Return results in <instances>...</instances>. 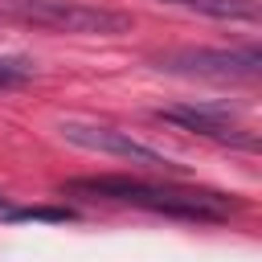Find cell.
Masks as SVG:
<instances>
[{
  "instance_id": "obj_1",
  "label": "cell",
  "mask_w": 262,
  "mask_h": 262,
  "mask_svg": "<svg viewBox=\"0 0 262 262\" xmlns=\"http://www.w3.org/2000/svg\"><path fill=\"white\" fill-rule=\"evenodd\" d=\"M61 192L106 201V205H131L147 213H168V217H188V221H225L242 209L225 192L184 188V184H147L135 176H78V180H66Z\"/></svg>"
},
{
  "instance_id": "obj_2",
  "label": "cell",
  "mask_w": 262,
  "mask_h": 262,
  "mask_svg": "<svg viewBox=\"0 0 262 262\" xmlns=\"http://www.w3.org/2000/svg\"><path fill=\"white\" fill-rule=\"evenodd\" d=\"M0 12L20 20V25H37L49 33H74V37H111V33H127L131 16L102 8V4H82V0H0Z\"/></svg>"
},
{
  "instance_id": "obj_3",
  "label": "cell",
  "mask_w": 262,
  "mask_h": 262,
  "mask_svg": "<svg viewBox=\"0 0 262 262\" xmlns=\"http://www.w3.org/2000/svg\"><path fill=\"white\" fill-rule=\"evenodd\" d=\"M156 61L168 74L217 78V82H250L262 70V53L254 45H246V49H168Z\"/></svg>"
},
{
  "instance_id": "obj_4",
  "label": "cell",
  "mask_w": 262,
  "mask_h": 262,
  "mask_svg": "<svg viewBox=\"0 0 262 262\" xmlns=\"http://www.w3.org/2000/svg\"><path fill=\"white\" fill-rule=\"evenodd\" d=\"M61 139L74 143V147H86V151H98V156H115V160H131L139 168H164V172H176V164L168 156H160L156 147L131 139L127 131L119 127H106V123H86V119H66L57 123Z\"/></svg>"
},
{
  "instance_id": "obj_5",
  "label": "cell",
  "mask_w": 262,
  "mask_h": 262,
  "mask_svg": "<svg viewBox=\"0 0 262 262\" xmlns=\"http://www.w3.org/2000/svg\"><path fill=\"white\" fill-rule=\"evenodd\" d=\"M160 119L168 123H180L184 131L192 135H205V139H217V143H233V147H258V139L237 123V115L229 106H192V102H180V106H164Z\"/></svg>"
},
{
  "instance_id": "obj_6",
  "label": "cell",
  "mask_w": 262,
  "mask_h": 262,
  "mask_svg": "<svg viewBox=\"0 0 262 262\" xmlns=\"http://www.w3.org/2000/svg\"><path fill=\"white\" fill-rule=\"evenodd\" d=\"M201 16H217V20H258V4L254 0H164Z\"/></svg>"
},
{
  "instance_id": "obj_7",
  "label": "cell",
  "mask_w": 262,
  "mask_h": 262,
  "mask_svg": "<svg viewBox=\"0 0 262 262\" xmlns=\"http://www.w3.org/2000/svg\"><path fill=\"white\" fill-rule=\"evenodd\" d=\"M29 78H33V66L0 57V94H4V90H16V86H25Z\"/></svg>"
},
{
  "instance_id": "obj_8",
  "label": "cell",
  "mask_w": 262,
  "mask_h": 262,
  "mask_svg": "<svg viewBox=\"0 0 262 262\" xmlns=\"http://www.w3.org/2000/svg\"><path fill=\"white\" fill-rule=\"evenodd\" d=\"M8 221H70V209H8Z\"/></svg>"
},
{
  "instance_id": "obj_9",
  "label": "cell",
  "mask_w": 262,
  "mask_h": 262,
  "mask_svg": "<svg viewBox=\"0 0 262 262\" xmlns=\"http://www.w3.org/2000/svg\"><path fill=\"white\" fill-rule=\"evenodd\" d=\"M8 209H12V205H8V196H4V192H0V217H4V213H8Z\"/></svg>"
}]
</instances>
